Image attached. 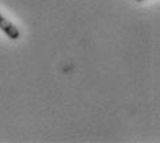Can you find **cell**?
Wrapping results in <instances>:
<instances>
[{
    "instance_id": "1",
    "label": "cell",
    "mask_w": 160,
    "mask_h": 143,
    "mask_svg": "<svg viewBox=\"0 0 160 143\" xmlns=\"http://www.w3.org/2000/svg\"><path fill=\"white\" fill-rule=\"evenodd\" d=\"M0 29H2V31L12 40L19 39V35H21L19 31H18V28H17L12 22H10L8 19L6 18L4 15H2V14H0Z\"/></svg>"
},
{
    "instance_id": "2",
    "label": "cell",
    "mask_w": 160,
    "mask_h": 143,
    "mask_svg": "<svg viewBox=\"0 0 160 143\" xmlns=\"http://www.w3.org/2000/svg\"><path fill=\"white\" fill-rule=\"evenodd\" d=\"M135 2H145V0H135Z\"/></svg>"
}]
</instances>
